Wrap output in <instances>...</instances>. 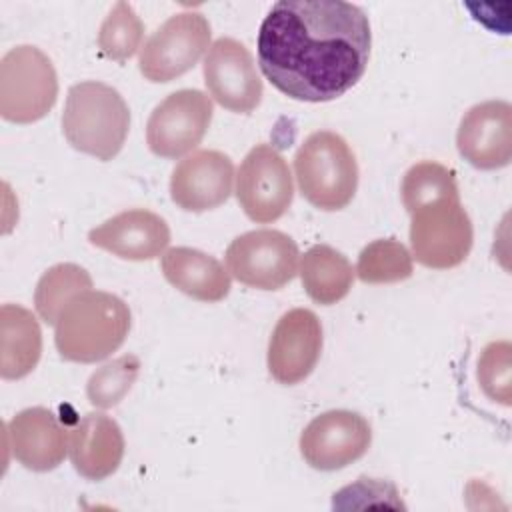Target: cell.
Wrapping results in <instances>:
<instances>
[{
	"label": "cell",
	"mask_w": 512,
	"mask_h": 512,
	"mask_svg": "<svg viewBox=\"0 0 512 512\" xmlns=\"http://www.w3.org/2000/svg\"><path fill=\"white\" fill-rule=\"evenodd\" d=\"M258 64L284 96L330 102L364 76L372 32L368 16L344 0L276 2L258 30Z\"/></svg>",
	"instance_id": "obj_1"
},
{
	"label": "cell",
	"mask_w": 512,
	"mask_h": 512,
	"mask_svg": "<svg viewBox=\"0 0 512 512\" xmlns=\"http://www.w3.org/2000/svg\"><path fill=\"white\" fill-rule=\"evenodd\" d=\"M130 308L116 294L84 290L60 312L54 344L64 360L92 364L116 352L130 332Z\"/></svg>",
	"instance_id": "obj_2"
},
{
	"label": "cell",
	"mask_w": 512,
	"mask_h": 512,
	"mask_svg": "<svg viewBox=\"0 0 512 512\" xmlns=\"http://www.w3.org/2000/svg\"><path fill=\"white\" fill-rule=\"evenodd\" d=\"M130 128V110L122 94L98 80L70 86L62 132L68 144L102 162L112 160L124 146Z\"/></svg>",
	"instance_id": "obj_3"
},
{
	"label": "cell",
	"mask_w": 512,
	"mask_h": 512,
	"mask_svg": "<svg viewBox=\"0 0 512 512\" xmlns=\"http://www.w3.org/2000/svg\"><path fill=\"white\" fill-rule=\"evenodd\" d=\"M300 194L326 212L346 208L358 188V164L348 142L332 132H312L294 156Z\"/></svg>",
	"instance_id": "obj_4"
},
{
	"label": "cell",
	"mask_w": 512,
	"mask_h": 512,
	"mask_svg": "<svg viewBox=\"0 0 512 512\" xmlns=\"http://www.w3.org/2000/svg\"><path fill=\"white\" fill-rule=\"evenodd\" d=\"M58 98L52 60L36 46L10 48L0 60V114L8 122L32 124L44 118Z\"/></svg>",
	"instance_id": "obj_5"
},
{
	"label": "cell",
	"mask_w": 512,
	"mask_h": 512,
	"mask_svg": "<svg viewBox=\"0 0 512 512\" xmlns=\"http://www.w3.org/2000/svg\"><path fill=\"white\" fill-rule=\"evenodd\" d=\"M412 256L426 268L448 270L466 260L474 230L460 196L440 198L410 212Z\"/></svg>",
	"instance_id": "obj_6"
},
{
	"label": "cell",
	"mask_w": 512,
	"mask_h": 512,
	"mask_svg": "<svg viewBox=\"0 0 512 512\" xmlns=\"http://www.w3.org/2000/svg\"><path fill=\"white\" fill-rule=\"evenodd\" d=\"M296 242L272 228L236 236L224 254L226 270L240 284L258 290H280L298 272Z\"/></svg>",
	"instance_id": "obj_7"
},
{
	"label": "cell",
	"mask_w": 512,
	"mask_h": 512,
	"mask_svg": "<svg viewBox=\"0 0 512 512\" xmlns=\"http://www.w3.org/2000/svg\"><path fill=\"white\" fill-rule=\"evenodd\" d=\"M212 28L200 12L170 16L140 48L138 68L150 82H172L186 74L210 48Z\"/></svg>",
	"instance_id": "obj_8"
},
{
	"label": "cell",
	"mask_w": 512,
	"mask_h": 512,
	"mask_svg": "<svg viewBox=\"0 0 512 512\" xmlns=\"http://www.w3.org/2000/svg\"><path fill=\"white\" fill-rule=\"evenodd\" d=\"M236 198L244 214L258 224L286 214L294 198V184L288 162L272 144H256L244 156L236 174Z\"/></svg>",
	"instance_id": "obj_9"
},
{
	"label": "cell",
	"mask_w": 512,
	"mask_h": 512,
	"mask_svg": "<svg viewBox=\"0 0 512 512\" xmlns=\"http://www.w3.org/2000/svg\"><path fill=\"white\" fill-rule=\"evenodd\" d=\"M212 114V100L200 90L184 88L168 94L146 124L150 152L168 160L192 154L208 132Z\"/></svg>",
	"instance_id": "obj_10"
},
{
	"label": "cell",
	"mask_w": 512,
	"mask_h": 512,
	"mask_svg": "<svg viewBox=\"0 0 512 512\" xmlns=\"http://www.w3.org/2000/svg\"><path fill=\"white\" fill-rule=\"evenodd\" d=\"M372 442L368 420L352 410H328L300 434V454L308 466L334 472L362 458Z\"/></svg>",
	"instance_id": "obj_11"
},
{
	"label": "cell",
	"mask_w": 512,
	"mask_h": 512,
	"mask_svg": "<svg viewBox=\"0 0 512 512\" xmlns=\"http://www.w3.org/2000/svg\"><path fill=\"white\" fill-rule=\"evenodd\" d=\"M204 84L208 94L226 110L248 114L262 100V80L250 50L228 36L218 38L204 56Z\"/></svg>",
	"instance_id": "obj_12"
},
{
	"label": "cell",
	"mask_w": 512,
	"mask_h": 512,
	"mask_svg": "<svg viewBox=\"0 0 512 512\" xmlns=\"http://www.w3.org/2000/svg\"><path fill=\"white\" fill-rule=\"evenodd\" d=\"M322 352V324L308 308H292L276 322L268 342V370L284 386L306 380Z\"/></svg>",
	"instance_id": "obj_13"
},
{
	"label": "cell",
	"mask_w": 512,
	"mask_h": 512,
	"mask_svg": "<svg viewBox=\"0 0 512 512\" xmlns=\"http://www.w3.org/2000/svg\"><path fill=\"white\" fill-rule=\"evenodd\" d=\"M460 156L478 170H498L512 158V106L504 100L474 104L456 132Z\"/></svg>",
	"instance_id": "obj_14"
},
{
	"label": "cell",
	"mask_w": 512,
	"mask_h": 512,
	"mask_svg": "<svg viewBox=\"0 0 512 512\" xmlns=\"http://www.w3.org/2000/svg\"><path fill=\"white\" fill-rule=\"evenodd\" d=\"M234 164L220 150H196L184 156L170 176V198L186 212L222 206L232 194Z\"/></svg>",
	"instance_id": "obj_15"
},
{
	"label": "cell",
	"mask_w": 512,
	"mask_h": 512,
	"mask_svg": "<svg viewBox=\"0 0 512 512\" xmlns=\"http://www.w3.org/2000/svg\"><path fill=\"white\" fill-rule=\"evenodd\" d=\"M90 244L124 260H152L170 244L166 220L146 208L124 210L88 232Z\"/></svg>",
	"instance_id": "obj_16"
},
{
	"label": "cell",
	"mask_w": 512,
	"mask_h": 512,
	"mask_svg": "<svg viewBox=\"0 0 512 512\" xmlns=\"http://www.w3.org/2000/svg\"><path fill=\"white\" fill-rule=\"evenodd\" d=\"M6 432L12 456L28 470H54L68 454V434L48 408L34 406L18 412Z\"/></svg>",
	"instance_id": "obj_17"
},
{
	"label": "cell",
	"mask_w": 512,
	"mask_h": 512,
	"mask_svg": "<svg viewBox=\"0 0 512 512\" xmlns=\"http://www.w3.org/2000/svg\"><path fill=\"white\" fill-rule=\"evenodd\" d=\"M68 456L86 480L112 476L124 456V434L118 422L102 412L82 416L68 432Z\"/></svg>",
	"instance_id": "obj_18"
},
{
	"label": "cell",
	"mask_w": 512,
	"mask_h": 512,
	"mask_svg": "<svg viewBox=\"0 0 512 512\" xmlns=\"http://www.w3.org/2000/svg\"><path fill=\"white\" fill-rule=\"evenodd\" d=\"M162 274L174 288L200 302H220L230 292L228 270L196 248L176 246L164 252Z\"/></svg>",
	"instance_id": "obj_19"
},
{
	"label": "cell",
	"mask_w": 512,
	"mask_h": 512,
	"mask_svg": "<svg viewBox=\"0 0 512 512\" xmlns=\"http://www.w3.org/2000/svg\"><path fill=\"white\" fill-rule=\"evenodd\" d=\"M42 354V332L34 314L20 304L0 308V376L18 380L30 374Z\"/></svg>",
	"instance_id": "obj_20"
},
{
	"label": "cell",
	"mask_w": 512,
	"mask_h": 512,
	"mask_svg": "<svg viewBox=\"0 0 512 512\" xmlns=\"http://www.w3.org/2000/svg\"><path fill=\"white\" fill-rule=\"evenodd\" d=\"M354 268L350 260L328 244L308 248L300 260V278L306 294L322 306L340 302L352 288Z\"/></svg>",
	"instance_id": "obj_21"
},
{
	"label": "cell",
	"mask_w": 512,
	"mask_h": 512,
	"mask_svg": "<svg viewBox=\"0 0 512 512\" xmlns=\"http://www.w3.org/2000/svg\"><path fill=\"white\" fill-rule=\"evenodd\" d=\"M92 288V276L78 264L62 262L48 268L34 290V308L46 324L54 326L64 306L80 292Z\"/></svg>",
	"instance_id": "obj_22"
},
{
	"label": "cell",
	"mask_w": 512,
	"mask_h": 512,
	"mask_svg": "<svg viewBox=\"0 0 512 512\" xmlns=\"http://www.w3.org/2000/svg\"><path fill=\"white\" fill-rule=\"evenodd\" d=\"M356 276L366 284H392L412 276V254L396 238H380L362 248Z\"/></svg>",
	"instance_id": "obj_23"
},
{
	"label": "cell",
	"mask_w": 512,
	"mask_h": 512,
	"mask_svg": "<svg viewBox=\"0 0 512 512\" xmlns=\"http://www.w3.org/2000/svg\"><path fill=\"white\" fill-rule=\"evenodd\" d=\"M400 192L408 214L428 202L460 196L454 172L432 160L410 166L402 178Z\"/></svg>",
	"instance_id": "obj_24"
},
{
	"label": "cell",
	"mask_w": 512,
	"mask_h": 512,
	"mask_svg": "<svg viewBox=\"0 0 512 512\" xmlns=\"http://www.w3.org/2000/svg\"><path fill=\"white\" fill-rule=\"evenodd\" d=\"M144 22L128 2H116L98 30V48L104 56L124 62L142 48Z\"/></svg>",
	"instance_id": "obj_25"
},
{
	"label": "cell",
	"mask_w": 512,
	"mask_h": 512,
	"mask_svg": "<svg viewBox=\"0 0 512 512\" xmlns=\"http://www.w3.org/2000/svg\"><path fill=\"white\" fill-rule=\"evenodd\" d=\"M140 372V360L134 354H124L104 366H100L86 384L88 402L100 410H108L124 400L136 382Z\"/></svg>",
	"instance_id": "obj_26"
},
{
	"label": "cell",
	"mask_w": 512,
	"mask_h": 512,
	"mask_svg": "<svg viewBox=\"0 0 512 512\" xmlns=\"http://www.w3.org/2000/svg\"><path fill=\"white\" fill-rule=\"evenodd\" d=\"M510 342L498 340L490 342L480 358L476 368V378L482 392L502 406H510L512 402V362H510Z\"/></svg>",
	"instance_id": "obj_27"
}]
</instances>
